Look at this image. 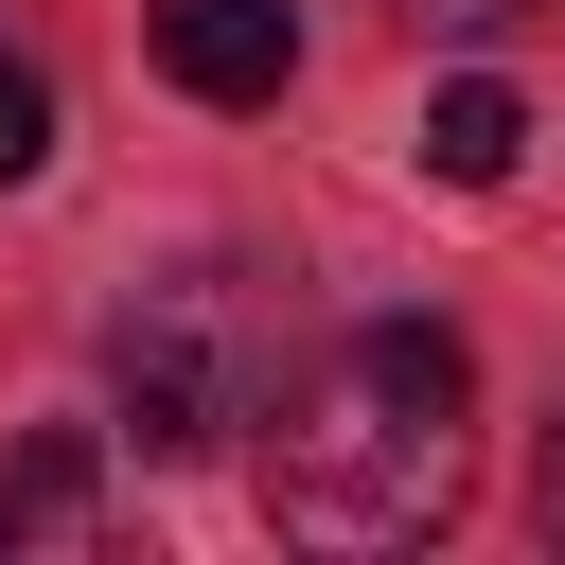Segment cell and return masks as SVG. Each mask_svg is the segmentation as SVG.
<instances>
[{"instance_id":"cell-1","label":"cell","mask_w":565,"mask_h":565,"mask_svg":"<svg viewBox=\"0 0 565 565\" xmlns=\"http://www.w3.org/2000/svg\"><path fill=\"white\" fill-rule=\"evenodd\" d=\"M477 494V353L441 318H353L265 388V512L318 547H424Z\"/></svg>"},{"instance_id":"cell-7","label":"cell","mask_w":565,"mask_h":565,"mask_svg":"<svg viewBox=\"0 0 565 565\" xmlns=\"http://www.w3.org/2000/svg\"><path fill=\"white\" fill-rule=\"evenodd\" d=\"M406 35H494V18H530V0H388Z\"/></svg>"},{"instance_id":"cell-5","label":"cell","mask_w":565,"mask_h":565,"mask_svg":"<svg viewBox=\"0 0 565 565\" xmlns=\"http://www.w3.org/2000/svg\"><path fill=\"white\" fill-rule=\"evenodd\" d=\"M88 512V424H35L18 459H0V547H35V530H71Z\"/></svg>"},{"instance_id":"cell-6","label":"cell","mask_w":565,"mask_h":565,"mask_svg":"<svg viewBox=\"0 0 565 565\" xmlns=\"http://www.w3.org/2000/svg\"><path fill=\"white\" fill-rule=\"evenodd\" d=\"M35 159H53V88H35V71H18V53H0V194H18V177H35Z\"/></svg>"},{"instance_id":"cell-8","label":"cell","mask_w":565,"mask_h":565,"mask_svg":"<svg viewBox=\"0 0 565 565\" xmlns=\"http://www.w3.org/2000/svg\"><path fill=\"white\" fill-rule=\"evenodd\" d=\"M547 530H565V441H547Z\"/></svg>"},{"instance_id":"cell-4","label":"cell","mask_w":565,"mask_h":565,"mask_svg":"<svg viewBox=\"0 0 565 565\" xmlns=\"http://www.w3.org/2000/svg\"><path fill=\"white\" fill-rule=\"evenodd\" d=\"M530 159V106L494 88V71H459V88H424V177H459V194H494Z\"/></svg>"},{"instance_id":"cell-3","label":"cell","mask_w":565,"mask_h":565,"mask_svg":"<svg viewBox=\"0 0 565 565\" xmlns=\"http://www.w3.org/2000/svg\"><path fill=\"white\" fill-rule=\"evenodd\" d=\"M141 53H159L194 106H282V71H300V0H141Z\"/></svg>"},{"instance_id":"cell-2","label":"cell","mask_w":565,"mask_h":565,"mask_svg":"<svg viewBox=\"0 0 565 565\" xmlns=\"http://www.w3.org/2000/svg\"><path fill=\"white\" fill-rule=\"evenodd\" d=\"M106 371H124L141 459H194V441L265 424V388H282V300H265V265L177 247V265H159V282L106 318Z\"/></svg>"}]
</instances>
